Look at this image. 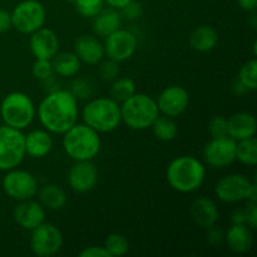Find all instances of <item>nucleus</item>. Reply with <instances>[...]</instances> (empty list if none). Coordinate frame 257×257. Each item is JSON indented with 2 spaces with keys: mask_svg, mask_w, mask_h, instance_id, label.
<instances>
[{
  "mask_svg": "<svg viewBox=\"0 0 257 257\" xmlns=\"http://www.w3.org/2000/svg\"><path fill=\"white\" fill-rule=\"evenodd\" d=\"M118 74H119V65H118V62L109 59L103 63L102 67H100V75L107 82L117 79Z\"/></svg>",
  "mask_w": 257,
  "mask_h": 257,
  "instance_id": "35",
  "label": "nucleus"
},
{
  "mask_svg": "<svg viewBox=\"0 0 257 257\" xmlns=\"http://www.w3.org/2000/svg\"><path fill=\"white\" fill-rule=\"evenodd\" d=\"M2 186L5 195L15 201L30 200L38 192L37 178L28 171L17 168L7 171Z\"/></svg>",
  "mask_w": 257,
  "mask_h": 257,
  "instance_id": "10",
  "label": "nucleus"
},
{
  "mask_svg": "<svg viewBox=\"0 0 257 257\" xmlns=\"http://www.w3.org/2000/svg\"><path fill=\"white\" fill-rule=\"evenodd\" d=\"M228 122V137L236 142L255 137L257 130L255 115L247 112H240L231 115Z\"/></svg>",
  "mask_w": 257,
  "mask_h": 257,
  "instance_id": "20",
  "label": "nucleus"
},
{
  "mask_svg": "<svg viewBox=\"0 0 257 257\" xmlns=\"http://www.w3.org/2000/svg\"><path fill=\"white\" fill-rule=\"evenodd\" d=\"M98 182V171L92 161H75L68 172L69 187L77 193L92 191Z\"/></svg>",
  "mask_w": 257,
  "mask_h": 257,
  "instance_id": "15",
  "label": "nucleus"
},
{
  "mask_svg": "<svg viewBox=\"0 0 257 257\" xmlns=\"http://www.w3.org/2000/svg\"><path fill=\"white\" fill-rule=\"evenodd\" d=\"M47 13L38 0H23L12 12V27L22 34H32L44 25Z\"/></svg>",
  "mask_w": 257,
  "mask_h": 257,
  "instance_id": "9",
  "label": "nucleus"
},
{
  "mask_svg": "<svg viewBox=\"0 0 257 257\" xmlns=\"http://www.w3.org/2000/svg\"><path fill=\"white\" fill-rule=\"evenodd\" d=\"M45 208L37 201L30 200L19 201L14 208V220L24 230H34L35 227L44 222Z\"/></svg>",
  "mask_w": 257,
  "mask_h": 257,
  "instance_id": "17",
  "label": "nucleus"
},
{
  "mask_svg": "<svg viewBox=\"0 0 257 257\" xmlns=\"http://www.w3.org/2000/svg\"><path fill=\"white\" fill-rule=\"evenodd\" d=\"M208 130H210L212 138H221L227 137L228 136V122L227 118L222 115H215L211 118L208 123Z\"/></svg>",
  "mask_w": 257,
  "mask_h": 257,
  "instance_id": "33",
  "label": "nucleus"
},
{
  "mask_svg": "<svg viewBox=\"0 0 257 257\" xmlns=\"http://www.w3.org/2000/svg\"><path fill=\"white\" fill-rule=\"evenodd\" d=\"M32 73L39 80L49 79L54 74L53 73L52 62L49 59H35V62L33 63Z\"/></svg>",
  "mask_w": 257,
  "mask_h": 257,
  "instance_id": "34",
  "label": "nucleus"
},
{
  "mask_svg": "<svg viewBox=\"0 0 257 257\" xmlns=\"http://www.w3.org/2000/svg\"><path fill=\"white\" fill-rule=\"evenodd\" d=\"M141 14H142V5H141L140 2H136V0H132L124 8L120 9V15H123L128 20L137 19V18L141 17Z\"/></svg>",
  "mask_w": 257,
  "mask_h": 257,
  "instance_id": "36",
  "label": "nucleus"
},
{
  "mask_svg": "<svg viewBox=\"0 0 257 257\" xmlns=\"http://www.w3.org/2000/svg\"><path fill=\"white\" fill-rule=\"evenodd\" d=\"M207 231H208L207 238H208V242H210L211 245L218 246L221 245V242H222L223 240H225V235H223V232L220 230V228L212 226V227L207 228Z\"/></svg>",
  "mask_w": 257,
  "mask_h": 257,
  "instance_id": "39",
  "label": "nucleus"
},
{
  "mask_svg": "<svg viewBox=\"0 0 257 257\" xmlns=\"http://www.w3.org/2000/svg\"><path fill=\"white\" fill-rule=\"evenodd\" d=\"M63 148L74 161H92L100 151L99 133L87 124H77L64 133Z\"/></svg>",
  "mask_w": 257,
  "mask_h": 257,
  "instance_id": "4",
  "label": "nucleus"
},
{
  "mask_svg": "<svg viewBox=\"0 0 257 257\" xmlns=\"http://www.w3.org/2000/svg\"><path fill=\"white\" fill-rule=\"evenodd\" d=\"M30 35V52L35 59L50 60L59 50V39L52 29L42 27Z\"/></svg>",
  "mask_w": 257,
  "mask_h": 257,
  "instance_id": "16",
  "label": "nucleus"
},
{
  "mask_svg": "<svg viewBox=\"0 0 257 257\" xmlns=\"http://www.w3.org/2000/svg\"><path fill=\"white\" fill-rule=\"evenodd\" d=\"M246 213V225L250 228L255 230L257 226V207L256 201H248L247 208L245 210Z\"/></svg>",
  "mask_w": 257,
  "mask_h": 257,
  "instance_id": "37",
  "label": "nucleus"
},
{
  "mask_svg": "<svg viewBox=\"0 0 257 257\" xmlns=\"http://www.w3.org/2000/svg\"><path fill=\"white\" fill-rule=\"evenodd\" d=\"M228 248L235 253H245L251 250L253 235L246 223H232L225 235Z\"/></svg>",
  "mask_w": 257,
  "mask_h": 257,
  "instance_id": "21",
  "label": "nucleus"
},
{
  "mask_svg": "<svg viewBox=\"0 0 257 257\" xmlns=\"http://www.w3.org/2000/svg\"><path fill=\"white\" fill-rule=\"evenodd\" d=\"M25 135L9 125L0 127V171L17 168L25 157Z\"/></svg>",
  "mask_w": 257,
  "mask_h": 257,
  "instance_id": "8",
  "label": "nucleus"
},
{
  "mask_svg": "<svg viewBox=\"0 0 257 257\" xmlns=\"http://www.w3.org/2000/svg\"><path fill=\"white\" fill-rule=\"evenodd\" d=\"M233 92H235L237 95H242V94H245L246 92H248V89L242 84V83L240 82V80L237 79V82L233 84Z\"/></svg>",
  "mask_w": 257,
  "mask_h": 257,
  "instance_id": "45",
  "label": "nucleus"
},
{
  "mask_svg": "<svg viewBox=\"0 0 257 257\" xmlns=\"http://www.w3.org/2000/svg\"><path fill=\"white\" fill-rule=\"evenodd\" d=\"M157 107L163 115L176 118L186 112L190 104V94L181 85H170L157 98Z\"/></svg>",
  "mask_w": 257,
  "mask_h": 257,
  "instance_id": "14",
  "label": "nucleus"
},
{
  "mask_svg": "<svg viewBox=\"0 0 257 257\" xmlns=\"http://www.w3.org/2000/svg\"><path fill=\"white\" fill-rule=\"evenodd\" d=\"M53 67V73L59 77H73L80 69L82 62L77 57L74 52H62L57 53L50 59Z\"/></svg>",
  "mask_w": 257,
  "mask_h": 257,
  "instance_id": "25",
  "label": "nucleus"
},
{
  "mask_svg": "<svg viewBox=\"0 0 257 257\" xmlns=\"http://www.w3.org/2000/svg\"><path fill=\"white\" fill-rule=\"evenodd\" d=\"M190 45L193 50L200 53L211 52L218 43V34L212 27L200 25L190 34Z\"/></svg>",
  "mask_w": 257,
  "mask_h": 257,
  "instance_id": "24",
  "label": "nucleus"
},
{
  "mask_svg": "<svg viewBox=\"0 0 257 257\" xmlns=\"http://www.w3.org/2000/svg\"><path fill=\"white\" fill-rule=\"evenodd\" d=\"M65 2H68V3H73V4H74V3L77 2V0H65Z\"/></svg>",
  "mask_w": 257,
  "mask_h": 257,
  "instance_id": "46",
  "label": "nucleus"
},
{
  "mask_svg": "<svg viewBox=\"0 0 257 257\" xmlns=\"http://www.w3.org/2000/svg\"><path fill=\"white\" fill-rule=\"evenodd\" d=\"M233 223H246L245 210H236L232 215Z\"/></svg>",
  "mask_w": 257,
  "mask_h": 257,
  "instance_id": "44",
  "label": "nucleus"
},
{
  "mask_svg": "<svg viewBox=\"0 0 257 257\" xmlns=\"http://www.w3.org/2000/svg\"><path fill=\"white\" fill-rule=\"evenodd\" d=\"M75 9L82 17L94 18L103 9L104 0H77Z\"/></svg>",
  "mask_w": 257,
  "mask_h": 257,
  "instance_id": "32",
  "label": "nucleus"
},
{
  "mask_svg": "<svg viewBox=\"0 0 257 257\" xmlns=\"http://www.w3.org/2000/svg\"><path fill=\"white\" fill-rule=\"evenodd\" d=\"M38 117L48 132L64 135L77 123V98L70 90H54L40 102Z\"/></svg>",
  "mask_w": 257,
  "mask_h": 257,
  "instance_id": "1",
  "label": "nucleus"
},
{
  "mask_svg": "<svg viewBox=\"0 0 257 257\" xmlns=\"http://www.w3.org/2000/svg\"><path fill=\"white\" fill-rule=\"evenodd\" d=\"M236 160L250 167L257 165V142L255 137L238 141L236 145Z\"/></svg>",
  "mask_w": 257,
  "mask_h": 257,
  "instance_id": "28",
  "label": "nucleus"
},
{
  "mask_svg": "<svg viewBox=\"0 0 257 257\" xmlns=\"http://www.w3.org/2000/svg\"><path fill=\"white\" fill-rule=\"evenodd\" d=\"M217 198L226 203L241 201H256L257 190L255 182L242 173H230L218 180L215 186Z\"/></svg>",
  "mask_w": 257,
  "mask_h": 257,
  "instance_id": "7",
  "label": "nucleus"
},
{
  "mask_svg": "<svg viewBox=\"0 0 257 257\" xmlns=\"http://www.w3.org/2000/svg\"><path fill=\"white\" fill-rule=\"evenodd\" d=\"M74 53L80 62L88 65H95L104 58V47L93 35H82L75 40Z\"/></svg>",
  "mask_w": 257,
  "mask_h": 257,
  "instance_id": "19",
  "label": "nucleus"
},
{
  "mask_svg": "<svg viewBox=\"0 0 257 257\" xmlns=\"http://www.w3.org/2000/svg\"><path fill=\"white\" fill-rule=\"evenodd\" d=\"M151 128H152V132L155 135V137L157 140L163 141V142L173 141L178 132L177 124L173 120V118L167 117V115H163V117L158 115L155 122L152 123Z\"/></svg>",
  "mask_w": 257,
  "mask_h": 257,
  "instance_id": "27",
  "label": "nucleus"
},
{
  "mask_svg": "<svg viewBox=\"0 0 257 257\" xmlns=\"http://www.w3.org/2000/svg\"><path fill=\"white\" fill-rule=\"evenodd\" d=\"M122 122L128 128L143 131L151 128L156 118L160 115L157 102L151 95L135 93L132 97L122 102L120 105Z\"/></svg>",
  "mask_w": 257,
  "mask_h": 257,
  "instance_id": "5",
  "label": "nucleus"
},
{
  "mask_svg": "<svg viewBox=\"0 0 257 257\" xmlns=\"http://www.w3.org/2000/svg\"><path fill=\"white\" fill-rule=\"evenodd\" d=\"M104 2L107 3L110 8H113V9L120 10L122 8H124L128 3L132 2V0H104Z\"/></svg>",
  "mask_w": 257,
  "mask_h": 257,
  "instance_id": "43",
  "label": "nucleus"
},
{
  "mask_svg": "<svg viewBox=\"0 0 257 257\" xmlns=\"http://www.w3.org/2000/svg\"><path fill=\"white\" fill-rule=\"evenodd\" d=\"M136 93V84L131 78H117L110 87V95L117 102H124Z\"/></svg>",
  "mask_w": 257,
  "mask_h": 257,
  "instance_id": "29",
  "label": "nucleus"
},
{
  "mask_svg": "<svg viewBox=\"0 0 257 257\" xmlns=\"http://www.w3.org/2000/svg\"><path fill=\"white\" fill-rule=\"evenodd\" d=\"M137 37L132 32L119 28L105 37L103 47L108 59L120 63L133 57L137 50Z\"/></svg>",
  "mask_w": 257,
  "mask_h": 257,
  "instance_id": "12",
  "label": "nucleus"
},
{
  "mask_svg": "<svg viewBox=\"0 0 257 257\" xmlns=\"http://www.w3.org/2000/svg\"><path fill=\"white\" fill-rule=\"evenodd\" d=\"M236 142L231 137L212 138L203 148V158L211 167L223 168L236 161Z\"/></svg>",
  "mask_w": 257,
  "mask_h": 257,
  "instance_id": "13",
  "label": "nucleus"
},
{
  "mask_svg": "<svg viewBox=\"0 0 257 257\" xmlns=\"http://www.w3.org/2000/svg\"><path fill=\"white\" fill-rule=\"evenodd\" d=\"M190 215L193 222L202 228H210L218 221V208L216 203L208 197H198L191 203Z\"/></svg>",
  "mask_w": 257,
  "mask_h": 257,
  "instance_id": "18",
  "label": "nucleus"
},
{
  "mask_svg": "<svg viewBox=\"0 0 257 257\" xmlns=\"http://www.w3.org/2000/svg\"><path fill=\"white\" fill-rule=\"evenodd\" d=\"M53 148V140L47 130H34L25 136V153L33 158H43Z\"/></svg>",
  "mask_w": 257,
  "mask_h": 257,
  "instance_id": "22",
  "label": "nucleus"
},
{
  "mask_svg": "<svg viewBox=\"0 0 257 257\" xmlns=\"http://www.w3.org/2000/svg\"><path fill=\"white\" fill-rule=\"evenodd\" d=\"M63 246V233L52 223H40L32 230L30 250L35 256L49 257L57 255Z\"/></svg>",
  "mask_w": 257,
  "mask_h": 257,
  "instance_id": "11",
  "label": "nucleus"
},
{
  "mask_svg": "<svg viewBox=\"0 0 257 257\" xmlns=\"http://www.w3.org/2000/svg\"><path fill=\"white\" fill-rule=\"evenodd\" d=\"M80 90H83V98L84 97H88V95L90 94V87L88 83H85L84 80H78V82L74 83V90H73V95H74L75 98L78 97V94H79Z\"/></svg>",
  "mask_w": 257,
  "mask_h": 257,
  "instance_id": "41",
  "label": "nucleus"
},
{
  "mask_svg": "<svg viewBox=\"0 0 257 257\" xmlns=\"http://www.w3.org/2000/svg\"><path fill=\"white\" fill-rule=\"evenodd\" d=\"M122 15L117 9L113 8H103L94 18H93V32L99 37H108L120 28Z\"/></svg>",
  "mask_w": 257,
  "mask_h": 257,
  "instance_id": "23",
  "label": "nucleus"
},
{
  "mask_svg": "<svg viewBox=\"0 0 257 257\" xmlns=\"http://www.w3.org/2000/svg\"><path fill=\"white\" fill-rule=\"evenodd\" d=\"M241 9L246 12H255L257 7V0H237Z\"/></svg>",
  "mask_w": 257,
  "mask_h": 257,
  "instance_id": "42",
  "label": "nucleus"
},
{
  "mask_svg": "<svg viewBox=\"0 0 257 257\" xmlns=\"http://www.w3.org/2000/svg\"><path fill=\"white\" fill-rule=\"evenodd\" d=\"M103 247L107 250L110 257H119L125 255L130 250V242L127 237L122 233H110L105 238V242Z\"/></svg>",
  "mask_w": 257,
  "mask_h": 257,
  "instance_id": "30",
  "label": "nucleus"
},
{
  "mask_svg": "<svg viewBox=\"0 0 257 257\" xmlns=\"http://www.w3.org/2000/svg\"><path fill=\"white\" fill-rule=\"evenodd\" d=\"M39 201L47 210L59 211L67 205V193L58 185H45L39 191Z\"/></svg>",
  "mask_w": 257,
  "mask_h": 257,
  "instance_id": "26",
  "label": "nucleus"
},
{
  "mask_svg": "<svg viewBox=\"0 0 257 257\" xmlns=\"http://www.w3.org/2000/svg\"><path fill=\"white\" fill-rule=\"evenodd\" d=\"M12 27V13L0 9V34L8 32Z\"/></svg>",
  "mask_w": 257,
  "mask_h": 257,
  "instance_id": "40",
  "label": "nucleus"
},
{
  "mask_svg": "<svg viewBox=\"0 0 257 257\" xmlns=\"http://www.w3.org/2000/svg\"><path fill=\"white\" fill-rule=\"evenodd\" d=\"M238 80L247 88L248 90H255L257 88V62L256 59L248 60L241 67L238 73Z\"/></svg>",
  "mask_w": 257,
  "mask_h": 257,
  "instance_id": "31",
  "label": "nucleus"
},
{
  "mask_svg": "<svg viewBox=\"0 0 257 257\" xmlns=\"http://www.w3.org/2000/svg\"><path fill=\"white\" fill-rule=\"evenodd\" d=\"M205 166L192 156L175 158L166 171L168 185L181 193H191L198 190L205 181Z\"/></svg>",
  "mask_w": 257,
  "mask_h": 257,
  "instance_id": "2",
  "label": "nucleus"
},
{
  "mask_svg": "<svg viewBox=\"0 0 257 257\" xmlns=\"http://www.w3.org/2000/svg\"><path fill=\"white\" fill-rule=\"evenodd\" d=\"M0 115H2L5 125L22 131L30 125V123L34 120V103L25 93H9L3 99L2 105H0Z\"/></svg>",
  "mask_w": 257,
  "mask_h": 257,
  "instance_id": "6",
  "label": "nucleus"
},
{
  "mask_svg": "<svg viewBox=\"0 0 257 257\" xmlns=\"http://www.w3.org/2000/svg\"><path fill=\"white\" fill-rule=\"evenodd\" d=\"M84 124L98 133H109L122 122L120 105L113 98H95L85 104L82 112Z\"/></svg>",
  "mask_w": 257,
  "mask_h": 257,
  "instance_id": "3",
  "label": "nucleus"
},
{
  "mask_svg": "<svg viewBox=\"0 0 257 257\" xmlns=\"http://www.w3.org/2000/svg\"><path fill=\"white\" fill-rule=\"evenodd\" d=\"M79 257H110L104 247L102 246H89L80 251Z\"/></svg>",
  "mask_w": 257,
  "mask_h": 257,
  "instance_id": "38",
  "label": "nucleus"
}]
</instances>
